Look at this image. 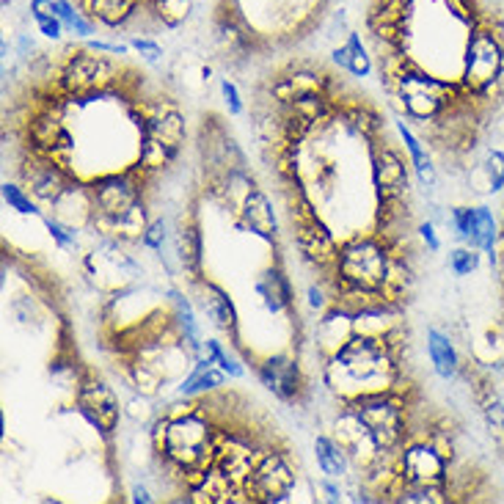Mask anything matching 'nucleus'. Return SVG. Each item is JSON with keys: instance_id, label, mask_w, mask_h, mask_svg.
I'll return each instance as SVG.
<instances>
[{"instance_id": "obj_1", "label": "nucleus", "mask_w": 504, "mask_h": 504, "mask_svg": "<svg viewBox=\"0 0 504 504\" xmlns=\"http://www.w3.org/2000/svg\"><path fill=\"white\" fill-rule=\"evenodd\" d=\"M212 405V394L199 400L179 397V402L163 408L152 427V449L168 477L179 483L182 496L199 483L218 454L221 416H215Z\"/></svg>"}, {"instance_id": "obj_2", "label": "nucleus", "mask_w": 504, "mask_h": 504, "mask_svg": "<svg viewBox=\"0 0 504 504\" xmlns=\"http://www.w3.org/2000/svg\"><path fill=\"white\" fill-rule=\"evenodd\" d=\"M402 333H353L340 350L323 358V380L328 392L340 397V402H347L364 394L408 389L402 375Z\"/></svg>"}, {"instance_id": "obj_3", "label": "nucleus", "mask_w": 504, "mask_h": 504, "mask_svg": "<svg viewBox=\"0 0 504 504\" xmlns=\"http://www.w3.org/2000/svg\"><path fill=\"white\" fill-rule=\"evenodd\" d=\"M138 165L125 172H108L86 182L88 194V226L103 240H113L122 246H138L149 226V185Z\"/></svg>"}, {"instance_id": "obj_4", "label": "nucleus", "mask_w": 504, "mask_h": 504, "mask_svg": "<svg viewBox=\"0 0 504 504\" xmlns=\"http://www.w3.org/2000/svg\"><path fill=\"white\" fill-rule=\"evenodd\" d=\"M458 83L466 97L485 113L496 108L504 86V22L501 17L483 14L466 34Z\"/></svg>"}, {"instance_id": "obj_5", "label": "nucleus", "mask_w": 504, "mask_h": 504, "mask_svg": "<svg viewBox=\"0 0 504 504\" xmlns=\"http://www.w3.org/2000/svg\"><path fill=\"white\" fill-rule=\"evenodd\" d=\"M397 243L380 232H358L340 243L333 271L323 279L331 290H370L386 293L394 271Z\"/></svg>"}, {"instance_id": "obj_6", "label": "nucleus", "mask_w": 504, "mask_h": 504, "mask_svg": "<svg viewBox=\"0 0 504 504\" xmlns=\"http://www.w3.org/2000/svg\"><path fill=\"white\" fill-rule=\"evenodd\" d=\"M118 58H113L111 53H97L91 47H66L56 61L53 75L42 83L53 86L75 103L97 100L105 97V94L122 91L130 83V78H125L130 69L122 66Z\"/></svg>"}, {"instance_id": "obj_7", "label": "nucleus", "mask_w": 504, "mask_h": 504, "mask_svg": "<svg viewBox=\"0 0 504 504\" xmlns=\"http://www.w3.org/2000/svg\"><path fill=\"white\" fill-rule=\"evenodd\" d=\"M284 199H286L293 240H295V248L301 251V259L306 265L323 271L328 276L333 271L336 254H340V243H336L333 232L320 218L315 202L309 199L306 187L301 182H284Z\"/></svg>"}, {"instance_id": "obj_8", "label": "nucleus", "mask_w": 504, "mask_h": 504, "mask_svg": "<svg viewBox=\"0 0 504 504\" xmlns=\"http://www.w3.org/2000/svg\"><path fill=\"white\" fill-rule=\"evenodd\" d=\"M408 392H411V386L353 397L342 405L364 422L380 452H397L411 439V419H408L411 416V397H408Z\"/></svg>"}, {"instance_id": "obj_9", "label": "nucleus", "mask_w": 504, "mask_h": 504, "mask_svg": "<svg viewBox=\"0 0 504 504\" xmlns=\"http://www.w3.org/2000/svg\"><path fill=\"white\" fill-rule=\"evenodd\" d=\"M394 469L397 477L389 488V499L394 488L402 485H449V477H452V458L430 441L427 436H411L397 452H394Z\"/></svg>"}, {"instance_id": "obj_10", "label": "nucleus", "mask_w": 504, "mask_h": 504, "mask_svg": "<svg viewBox=\"0 0 504 504\" xmlns=\"http://www.w3.org/2000/svg\"><path fill=\"white\" fill-rule=\"evenodd\" d=\"M298 483V469L293 463V454L284 447L268 444L259 452V458L243 483L248 501H286Z\"/></svg>"}, {"instance_id": "obj_11", "label": "nucleus", "mask_w": 504, "mask_h": 504, "mask_svg": "<svg viewBox=\"0 0 504 504\" xmlns=\"http://www.w3.org/2000/svg\"><path fill=\"white\" fill-rule=\"evenodd\" d=\"M17 174H19L22 187H26L39 204H50V207H56L69 190L80 182L72 165L61 163L58 157L28 152V149H22Z\"/></svg>"}, {"instance_id": "obj_12", "label": "nucleus", "mask_w": 504, "mask_h": 504, "mask_svg": "<svg viewBox=\"0 0 504 504\" xmlns=\"http://www.w3.org/2000/svg\"><path fill=\"white\" fill-rule=\"evenodd\" d=\"M75 411L97 430L100 436L111 439L118 430V424H122L125 408L105 378L86 370V375L80 378L75 389Z\"/></svg>"}, {"instance_id": "obj_13", "label": "nucleus", "mask_w": 504, "mask_h": 504, "mask_svg": "<svg viewBox=\"0 0 504 504\" xmlns=\"http://www.w3.org/2000/svg\"><path fill=\"white\" fill-rule=\"evenodd\" d=\"M336 88V78L328 69H323L320 64H286L281 66L276 75L268 83V97L276 105H293L301 97H309V94H333Z\"/></svg>"}, {"instance_id": "obj_14", "label": "nucleus", "mask_w": 504, "mask_h": 504, "mask_svg": "<svg viewBox=\"0 0 504 504\" xmlns=\"http://www.w3.org/2000/svg\"><path fill=\"white\" fill-rule=\"evenodd\" d=\"M372 147V185L378 202L408 199L411 190V160H408L389 141H375Z\"/></svg>"}, {"instance_id": "obj_15", "label": "nucleus", "mask_w": 504, "mask_h": 504, "mask_svg": "<svg viewBox=\"0 0 504 504\" xmlns=\"http://www.w3.org/2000/svg\"><path fill=\"white\" fill-rule=\"evenodd\" d=\"M254 372H256V380L279 402L295 405L306 394V375L301 370V362L290 353H276V355L262 358V362L254 367Z\"/></svg>"}, {"instance_id": "obj_16", "label": "nucleus", "mask_w": 504, "mask_h": 504, "mask_svg": "<svg viewBox=\"0 0 504 504\" xmlns=\"http://www.w3.org/2000/svg\"><path fill=\"white\" fill-rule=\"evenodd\" d=\"M172 246L179 271L194 284L204 279V237H202V224L194 212H179L174 218V232H172Z\"/></svg>"}, {"instance_id": "obj_17", "label": "nucleus", "mask_w": 504, "mask_h": 504, "mask_svg": "<svg viewBox=\"0 0 504 504\" xmlns=\"http://www.w3.org/2000/svg\"><path fill=\"white\" fill-rule=\"evenodd\" d=\"M75 6L105 31H130L138 26L141 17L149 22V28L155 31V22L143 6V0H75Z\"/></svg>"}, {"instance_id": "obj_18", "label": "nucleus", "mask_w": 504, "mask_h": 504, "mask_svg": "<svg viewBox=\"0 0 504 504\" xmlns=\"http://www.w3.org/2000/svg\"><path fill=\"white\" fill-rule=\"evenodd\" d=\"M194 286V298H196V306L202 315L210 320V325L215 331L226 333L229 340H237V328H240V317H237V306L232 301V295L224 290L218 281L212 279H199L190 284Z\"/></svg>"}, {"instance_id": "obj_19", "label": "nucleus", "mask_w": 504, "mask_h": 504, "mask_svg": "<svg viewBox=\"0 0 504 504\" xmlns=\"http://www.w3.org/2000/svg\"><path fill=\"white\" fill-rule=\"evenodd\" d=\"M237 226L243 232H251L254 237L265 240V243H279V218H276V210L268 199V194L262 190L259 185H254L248 190V196L243 199L237 210Z\"/></svg>"}, {"instance_id": "obj_20", "label": "nucleus", "mask_w": 504, "mask_h": 504, "mask_svg": "<svg viewBox=\"0 0 504 504\" xmlns=\"http://www.w3.org/2000/svg\"><path fill=\"white\" fill-rule=\"evenodd\" d=\"M254 293L268 315H293L295 309V290L286 271L279 265H268L254 279Z\"/></svg>"}, {"instance_id": "obj_21", "label": "nucleus", "mask_w": 504, "mask_h": 504, "mask_svg": "<svg viewBox=\"0 0 504 504\" xmlns=\"http://www.w3.org/2000/svg\"><path fill=\"white\" fill-rule=\"evenodd\" d=\"M336 100V113H333V125L336 127H347V133L362 135L370 143H375L383 133V116L378 113L375 105L358 97H333Z\"/></svg>"}, {"instance_id": "obj_22", "label": "nucleus", "mask_w": 504, "mask_h": 504, "mask_svg": "<svg viewBox=\"0 0 504 504\" xmlns=\"http://www.w3.org/2000/svg\"><path fill=\"white\" fill-rule=\"evenodd\" d=\"M163 295H165V306L172 309V317L177 323V331L182 336L185 350L196 362V358L204 355V336H202V328L196 320V306L190 303V298L182 290H177V286H168Z\"/></svg>"}, {"instance_id": "obj_23", "label": "nucleus", "mask_w": 504, "mask_h": 504, "mask_svg": "<svg viewBox=\"0 0 504 504\" xmlns=\"http://www.w3.org/2000/svg\"><path fill=\"white\" fill-rule=\"evenodd\" d=\"M226 372L212 364V358L204 353L202 358H196L190 372L179 380L177 386V397H190V400H199V397H210V394H221L226 386Z\"/></svg>"}, {"instance_id": "obj_24", "label": "nucleus", "mask_w": 504, "mask_h": 504, "mask_svg": "<svg viewBox=\"0 0 504 504\" xmlns=\"http://www.w3.org/2000/svg\"><path fill=\"white\" fill-rule=\"evenodd\" d=\"M402 143H405V152H408V160H411V168L414 174L419 179L422 187H436V179H439V172H436V163H433V155H430V149L424 147V138L419 133H414V127L405 122V118L400 116L394 122Z\"/></svg>"}, {"instance_id": "obj_25", "label": "nucleus", "mask_w": 504, "mask_h": 504, "mask_svg": "<svg viewBox=\"0 0 504 504\" xmlns=\"http://www.w3.org/2000/svg\"><path fill=\"white\" fill-rule=\"evenodd\" d=\"M353 333H355L353 331V317L347 315V311L336 309V306H328L320 315V320H317V333H315L317 342L315 345H317L320 355L328 358L331 353L340 350Z\"/></svg>"}, {"instance_id": "obj_26", "label": "nucleus", "mask_w": 504, "mask_h": 504, "mask_svg": "<svg viewBox=\"0 0 504 504\" xmlns=\"http://www.w3.org/2000/svg\"><path fill=\"white\" fill-rule=\"evenodd\" d=\"M427 358H430V367H433V372L441 380H454L463 370L461 353H458V347H454L452 336L436 325L427 328Z\"/></svg>"}, {"instance_id": "obj_27", "label": "nucleus", "mask_w": 504, "mask_h": 504, "mask_svg": "<svg viewBox=\"0 0 504 504\" xmlns=\"http://www.w3.org/2000/svg\"><path fill=\"white\" fill-rule=\"evenodd\" d=\"M474 400L479 405V414L485 419V427L491 430L499 449H504V400L496 392V380L483 375L474 380Z\"/></svg>"}, {"instance_id": "obj_28", "label": "nucleus", "mask_w": 504, "mask_h": 504, "mask_svg": "<svg viewBox=\"0 0 504 504\" xmlns=\"http://www.w3.org/2000/svg\"><path fill=\"white\" fill-rule=\"evenodd\" d=\"M315 461H317V469L323 471V477H333V479H345L353 466L345 447L325 433H320L315 439Z\"/></svg>"}, {"instance_id": "obj_29", "label": "nucleus", "mask_w": 504, "mask_h": 504, "mask_svg": "<svg viewBox=\"0 0 504 504\" xmlns=\"http://www.w3.org/2000/svg\"><path fill=\"white\" fill-rule=\"evenodd\" d=\"M194 11V0H152L149 4V17L155 28H168L174 31Z\"/></svg>"}, {"instance_id": "obj_30", "label": "nucleus", "mask_w": 504, "mask_h": 504, "mask_svg": "<svg viewBox=\"0 0 504 504\" xmlns=\"http://www.w3.org/2000/svg\"><path fill=\"white\" fill-rule=\"evenodd\" d=\"M452 499L449 485H397L392 501L402 504H447Z\"/></svg>"}, {"instance_id": "obj_31", "label": "nucleus", "mask_w": 504, "mask_h": 504, "mask_svg": "<svg viewBox=\"0 0 504 504\" xmlns=\"http://www.w3.org/2000/svg\"><path fill=\"white\" fill-rule=\"evenodd\" d=\"M447 224L454 234V240L463 246H471V234H474V224H477V207L469 204H454L449 207Z\"/></svg>"}, {"instance_id": "obj_32", "label": "nucleus", "mask_w": 504, "mask_h": 504, "mask_svg": "<svg viewBox=\"0 0 504 504\" xmlns=\"http://www.w3.org/2000/svg\"><path fill=\"white\" fill-rule=\"evenodd\" d=\"M479 174L485 177V194H501L504 190V152L501 149H485L479 160Z\"/></svg>"}, {"instance_id": "obj_33", "label": "nucleus", "mask_w": 504, "mask_h": 504, "mask_svg": "<svg viewBox=\"0 0 504 504\" xmlns=\"http://www.w3.org/2000/svg\"><path fill=\"white\" fill-rule=\"evenodd\" d=\"M0 196H4V202L9 204V210L19 212V215H36V218H42V210H39V202L28 194L26 187L17 185V182H4L0 185Z\"/></svg>"}, {"instance_id": "obj_34", "label": "nucleus", "mask_w": 504, "mask_h": 504, "mask_svg": "<svg viewBox=\"0 0 504 504\" xmlns=\"http://www.w3.org/2000/svg\"><path fill=\"white\" fill-rule=\"evenodd\" d=\"M345 47H347V56H350L347 75H353V78H367L370 72H372V56H370V50H367V44L362 42V34L350 31Z\"/></svg>"}, {"instance_id": "obj_35", "label": "nucleus", "mask_w": 504, "mask_h": 504, "mask_svg": "<svg viewBox=\"0 0 504 504\" xmlns=\"http://www.w3.org/2000/svg\"><path fill=\"white\" fill-rule=\"evenodd\" d=\"M479 259H483V251L479 248H471V246H454L452 251H449V271H452V276H458V279H466V276H471V273H477V268H479Z\"/></svg>"}, {"instance_id": "obj_36", "label": "nucleus", "mask_w": 504, "mask_h": 504, "mask_svg": "<svg viewBox=\"0 0 504 504\" xmlns=\"http://www.w3.org/2000/svg\"><path fill=\"white\" fill-rule=\"evenodd\" d=\"M204 353L212 358V364H218L229 378H243L246 375V367L237 362V358L224 347V342L218 340H204Z\"/></svg>"}, {"instance_id": "obj_37", "label": "nucleus", "mask_w": 504, "mask_h": 504, "mask_svg": "<svg viewBox=\"0 0 504 504\" xmlns=\"http://www.w3.org/2000/svg\"><path fill=\"white\" fill-rule=\"evenodd\" d=\"M42 221H44L47 234L53 237V243L58 248H75L78 246V229L72 224L61 221L58 215H42Z\"/></svg>"}, {"instance_id": "obj_38", "label": "nucleus", "mask_w": 504, "mask_h": 504, "mask_svg": "<svg viewBox=\"0 0 504 504\" xmlns=\"http://www.w3.org/2000/svg\"><path fill=\"white\" fill-rule=\"evenodd\" d=\"M11 315H14V320L19 323V325H39V320H42V303H39V298L36 295H19V298H14L11 301Z\"/></svg>"}, {"instance_id": "obj_39", "label": "nucleus", "mask_w": 504, "mask_h": 504, "mask_svg": "<svg viewBox=\"0 0 504 504\" xmlns=\"http://www.w3.org/2000/svg\"><path fill=\"white\" fill-rule=\"evenodd\" d=\"M168 229H172V226H168V221L163 218V215H160V218H152L149 226H147V232H143L141 246L149 248V251H155V254L165 251V243L172 240V232H168Z\"/></svg>"}, {"instance_id": "obj_40", "label": "nucleus", "mask_w": 504, "mask_h": 504, "mask_svg": "<svg viewBox=\"0 0 504 504\" xmlns=\"http://www.w3.org/2000/svg\"><path fill=\"white\" fill-rule=\"evenodd\" d=\"M130 47H133V53H138L143 61H160L163 58V47L152 39V36H130V42H127Z\"/></svg>"}, {"instance_id": "obj_41", "label": "nucleus", "mask_w": 504, "mask_h": 504, "mask_svg": "<svg viewBox=\"0 0 504 504\" xmlns=\"http://www.w3.org/2000/svg\"><path fill=\"white\" fill-rule=\"evenodd\" d=\"M221 97H224V105H226L229 116H243L246 113V103H243V97H240V88L234 86V80L221 78Z\"/></svg>"}, {"instance_id": "obj_42", "label": "nucleus", "mask_w": 504, "mask_h": 504, "mask_svg": "<svg viewBox=\"0 0 504 504\" xmlns=\"http://www.w3.org/2000/svg\"><path fill=\"white\" fill-rule=\"evenodd\" d=\"M416 234H419V240H422L424 248H427L430 254H439V251H441V237H439V232H436V224L430 221V218L416 226Z\"/></svg>"}, {"instance_id": "obj_43", "label": "nucleus", "mask_w": 504, "mask_h": 504, "mask_svg": "<svg viewBox=\"0 0 504 504\" xmlns=\"http://www.w3.org/2000/svg\"><path fill=\"white\" fill-rule=\"evenodd\" d=\"M306 301H309L311 309L323 315V311L331 306V290H325V281L323 284H311L309 290H306Z\"/></svg>"}, {"instance_id": "obj_44", "label": "nucleus", "mask_w": 504, "mask_h": 504, "mask_svg": "<svg viewBox=\"0 0 504 504\" xmlns=\"http://www.w3.org/2000/svg\"><path fill=\"white\" fill-rule=\"evenodd\" d=\"M36 28H39V34H42L44 39H53V42H58V39H61V36L66 34V28H64V22L58 19V14L36 19Z\"/></svg>"}, {"instance_id": "obj_45", "label": "nucleus", "mask_w": 504, "mask_h": 504, "mask_svg": "<svg viewBox=\"0 0 504 504\" xmlns=\"http://www.w3.org/2000/svg\"><path fill=\"white\" fill-rule=\"evenodd\" d=\"M91 50H97V53H111V56H130L133 47L130 44H122V42H103V39H88Z\"/></svg>"}, {"instance_id": "obj_46", "label": "nucleus", "mask_w": 504, "mask_h": 504, "mask_svg": "<svg viewBox=\"0 0 504 504\" xmlns=\"http://www.w3.org/2000/svg\"><path fill=\"white\" fill-rule=\"evenodd\" d=\"M69 31L75 34V36H80V39H91V34H97V26H94V22L78 9V14H75V19H72Z\"/></svg>"}, {"instance_id": "obj_47", "label": "nucleus", "mask_w": 504, "mask_h": 504, "mask_svg": "<svg viewBox=\"0 0 504 504\" xmlns=\"http://www.w3.org/2000/svg\"><path fill=\"white\" fill-rule=\"evenodd\" d=\"M320 491L325 493V499L331 501H342V488H340V479H333V477H323L320 479Z\"/></svg>"}, {"instance_id": "obj_48", "label": "nucleus", "mask_w": 504, "mask_h": 504, "mask_svg": "<svg viewBox=\"0 0 504 504\" xmlns=\"http://www.w3.org/2000/svg\"><path fill=\"white\" fill-rule=\"evenodd\" d=\"M56 14V0H31V17L42 19V17H53Z\"/></svg>"}, {"instance_id": "obj_49", "label": "nucleus", "mask_w": 504, "mask_h": 504, "mask_svg": "<svg viewBox=\"0 0 504 504\" xmlns=\"http://www.w3.org/2000/svg\"><path fill=\"white\" fill-rule=\"evenodd\" d=\"M130 493H133L130 499H133V501H141V504H152V501H155V496H152L147 488H143V485H135Z\"/></svg>"}, {"instance_id": "obj_50", "label": "nucleus", "mask_w": 504, "mask_h": 504, "mask_svg": "<svg viewBox=\"0 0 504 504\" xmlns=\"http://www.w3.org/2000/svg\"><path fill=\"white\" fill-rule=\"evenodd\" d=\"M333 64L340 66V69H345V72H347L350 56H347V47H345V44H342V47H336V50H333Z\"/></svg>"}, {"instance_id": "obj_51", "label": "nucleus", "mask_w": 504, "mask_h": 504, "mask_svg": "<svg viewBox=\"0 0 504 504\" xmlns=\"http://www.w3.org/2000/svg\"><path fill=\"white\" fill-rule=\"evenodd\" d=\"M501 375H504V367H501Z\"/></svg>"}, {"instance_id": "obj_52", "label": "nucleus", "mask_w": 504, "mask_h": 504, "mask_svg": "<svg viewBox=\"0 0 504 504\" xmlns=\"http://www.w3.org/2000/svg\"><path fill=\"white\" fill-rule=\"evenodd\" d=\"M501 22H504V17H501Z\"/></svg>"}]
</instances>
